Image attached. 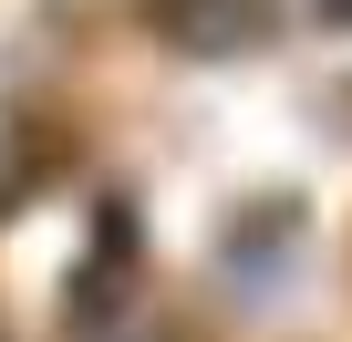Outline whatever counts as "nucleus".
Returning a JSON list of instances; mask_svg holds the SVG:
<instances>
[{"mask_svg": "<svg viewBox=\"0 0 352 342\" xmlns=\"http://www.w3.org/2000/svg\"><path fill=\"white\" fill-rule=\"evenodd\" d=\"M155 32L187 52H249L270 32V0H155Z\"/></svg>", "mask_w": 352, "mask_h": 342, "instance_id": "f257e3e1", "label": "nucleus"}]
</instances>
